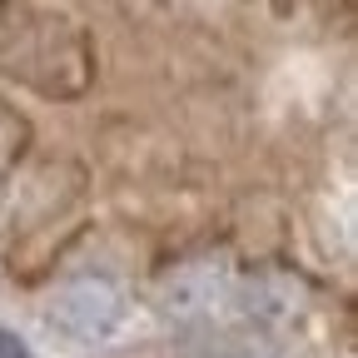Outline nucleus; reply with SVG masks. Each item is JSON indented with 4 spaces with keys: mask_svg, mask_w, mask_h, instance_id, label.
<instances>
[{
    "mask_svg": "<svg viewBox=\"0 0 358 358\" xmlns=\"http://www.w3.org/2000/svg\"><path fill=\"white\" fill-rule=\"evenodd\" d=\"M124 319V294L105 274H80L60 284L45 303V324L70 343H105Z\"/></svg>",
    "mask_w": 358,
    "mask_h": 358,
    "instance_id": "f257e3e1",
    "label": "nucleus"
},
{
    "mask_svg": "<svg viewBox=\"0 0 358 358\" xmlns=\"http://www.w3.org/2000/svg\"><path fill=\"white\" fill-rule=\"evenodd\" d=\"M159 308L179 329L209 334L224 308H234V268L224 259H194L179 264L174 274L159 284Z\"/></svg>",
    "mask_w": 358,
    "mask_h": 358,
    "instance_id": "f03ea898",
    "label": "nucleus"
},
{
    "mask_svg": "<svg viewBox=\"0 0 358 358\" xmlns=\"http://www.w3.org/2000/svg\"><path fill=\"white\" fill-rule=\"evenodd\" d=\"M234 303L249 324L259 329H289L303 313V284L294 274H279V268H264L249 284H234Z\"/></svg>",
    "mask_w": 358,
    "mask_h": 358,
    "instance_id": "7ed1b4c3",
    "label": "nucleus"
},
{
    "mask_svg": "<svg viewBox=\"0 0 358 358\" xmlns=\"http://www.w3.org/2000/svg\"><path fill=\"white\" fill-rule=\"evenodd\" d=\"M185 358H268L259 343H249V338H229V334H199L189 348H185Z\"/></svg>",
    "mask_w": 358,
    "mask_h": 358,
    "instance_id": "20e7f679",
    "label": "nucleus"
},
{
    "mask_svg": "<svg viewBox=\"0 0 358 358\" xmlns=\"http://www.w3.org/2000/svg\"><path fill=\"white\" fill-rule=\"evenodd\" d=\"M0 358H25V343L15 334H6V329H0Z\"/></svg>",
    "mask_w": 358,
    "mask_h": 358,
    "instance_id": "39448f33",
    "label": "nucleus"
}]
</instances>
